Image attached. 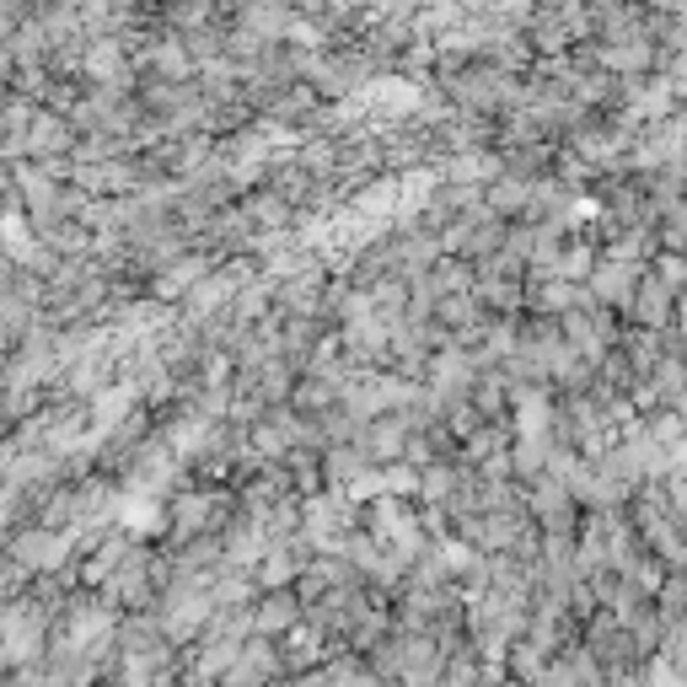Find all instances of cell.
I'll use <instances>...</instances> for the list:
<instances>
[{
	"mask_svg": "<svg viewBox=\"0 0 687 687\" xmlns=\"http://www.w3.org/2000/svg\"><path fill=\"white\" fill-rule=\"evenodd\" d=\"M296 618V607H291V597H274L264 612H258V628H285Z\"/></svg>",
	"mask_w": 687,
	"mask_h": 687,
	"instance_id": "2",
	"label": "cell"
},
{
	"mask_svg": "<svg viewBox=\"0 0 687 687\" xmlns=\"http://www.w3.org/2000/svg\"><path fill=\"white\" fill-rule=\"evenodd\" d=\"M17 553H22V565H32V569H55L65 553V542L60 538H22Z\"/></svg>",
	"mask_w": 687,
	"mask_h": 687,
	"instance_id": "1",
	"label": "cell"
}]
</instances>
